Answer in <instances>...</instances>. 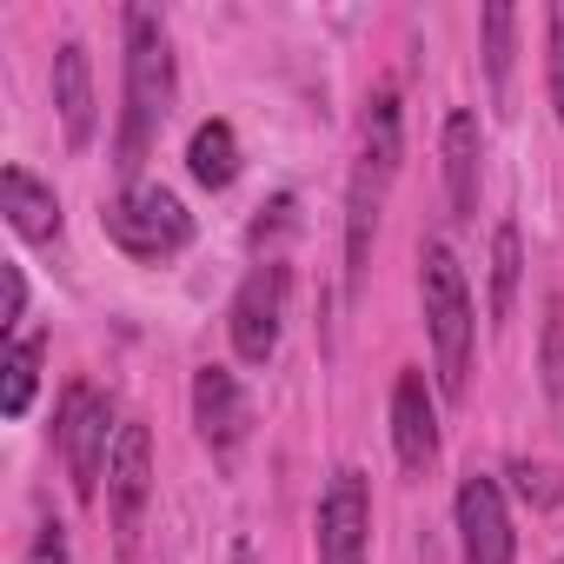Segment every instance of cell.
Returning a JSON list of instances; mask_svg holds the SVG:
<instances>
[{
    "mask_svg": "<svg viewBox=\"0 0 564 564\" xmlns=\"http://www.w3.org/2000/svg\"><path fill=\"white\" fill-rule=\"evenodd\" d=\"M166 107H173V47H166V28L147 8H127V113H120V147H113V166L127 180L147 166V147H153Z\"/></svg>",
    "mask_w": 564,
    "mask_h": 564,
    "instance_id": "6da1fadb",
    "label": "cell"
},
{
    "mask_svg": "<svg viewBox=\"0 0 564 564\" xmlns=\"http://www.w3.org/2000/svg\"><path fill=\"white\" fill-rule=\"evenodd\" d=\"M419 293H425V333H432V352H438V386L458 399L465 366H471V293H465V272H458L452 246H425Z\"/></svg>",
    "mask_w": 564,
    "mask_h": 564,
    "instance_id": "7a4b0ae2",
    "label": "cell"
},
{
    "mask_svg": "<svg viewBox=\"0 0 564 564\" xmlns=\"http://www.w3.org/2000/svg\"><path fill=\"white\" fill-rule=\"evenodd\" d=\"M54 445L67 458V478H74V498L94 505L100 498V471L113 465V445H120V425H113V405L94 392V386H67L61 399V425H54Z\"/></svg>",
    "mask_w": 564,
    "mask_h": 564,
    "instance_id": "3957f363",
    "label": "cell"
},
{
    "mask_svg": "<svg viewBox=\"0 0 564 564\" xmlns=\"http://www.w3.org/2000/svg\"><path fill=\"white\" fill-rule=\"evenodd\" d=\"M100 219H107V239L120 252H133V259H166V252H180L193 239V213L180 206V193L147 186V180H133Z\"/></svg>",
    "mask_w": 564,
    "mask_h": 564,
    "instance_id": "277c9868",
    "label": "cell"
},
{
    "mask_svg": "<svg viewBox=\"0 0 564 564\" xmlns=\"http://www.w3.org/2000/svg\"><path fill=\"white\" fill-rule=\"evenodd\" d=\"M286 286H293V272L265 259L246 272V286L232 293V313H226V333H232V352L246 366H265L279 352V333H286Z\"/></svg>",
    "mask_w": 564,
    "mask_h": 564,
    "instance_id": "5b68a950",
    "label": "cell"
},
{
    "mask_svg": "<svg viewBox=\"0 0 564 564\" xmlns=\"http://www.w3.org/2000/svg\"><path fill=\"white\" fill-rule=\"evenodd\" d=\"M372 544V491L366 471H333L326 498H319V564H366Z\"/></svg>",
    "mask_w": 564,
    "mask_h": 564,
    "instance_id": "8992f818",
    "label": "cell"
},
{
    "mask_svg": "<svg viewBox=\"0 0 564 564\" xmlns=\"http://www.w3.org/2000/svg\"><path fill=\"white\" fill-rule=\"evenodd\" d=\"M458 557L465 564H511V518L498 478L471 471L458 485Z\"/></svg>",
    "mask_w": 564,
    "mask_h": 564,
    "instance_id": "52a82bcc",
    "label": "cell"
},
{
    "mask_svg": "<svg viewBox=\"0 0 564 564\" xmlns=\"http://www.w3.org/2000/svg\"><path fill=\"white\" fill-rule=\"evenodd\" d=\"M107 498H113V524H120V544L133 551L140 538V511L153 498V432L133 419L120 425V445H113V465H107Z\"/></svg>",
    "mask_w": 564,
    "mask_h": 564,
    "instance_id": "ba28073f",
    "label": "cell"
},
{
    "mask_svg": "<svg viewBox=\"0 0 564 564\" xmlns=\"http://www.w3.org/2000/svg\"><path fill=\"white\" fill-rule=\"evenodd\" d=\"M193 425H199V438H206L219 458L246 445L252 405H246V392H239V379H232L226 366H199V372H193Z\"/></svg>",
    "mask_w": 564,
    "mask_h": 564,
    "instance_id": "9c48e42d",
    "label": "cell"
},
{
    "mask_svg": "<svg viewBox=\"0 0 564 564\" xmlns=\"http://www.w3.org/2000/svg\"><path fill=\"white\" fill-rule=\"evenodd\" d=\"M392 445H399V465L405 471H425L438 458V405H432L419 366H405L399 386H392Z\"/></svg>",
    "mask_w": 564,
    "mask_h": 564,
    "instance_id": "30bf717a",
    "label": "cell"
},
{
    "mask_svg": "<svg viewBox=\"0 0 564 564\" xmlns=\"http://www.w3.org/2000/svg\"><path fill=\"white\" fill-rule=\"evenodd\" d=\"M478 160H485L478 113L452 107V113H445V193H452V219H458V226L478 219Z\"/></svg>",
    "mask_w": 564,
    "mask_h": 564,
    "instance_id": "8fae6325",
    "label": "cell"
},
{
    "mask_svg": "<svg viewBox=\"0 0 564 564\" xmlns=\"http://www.w3.org/2000/svg\"><path fill=\"white\" fill-rule=\"evenodd\" d=\"M54 107H61L67 140H74V147H87V140H94V127H100V100H94V61H87V47H80V41H67V47L54 54Z\"/></svg>",
    "mask_w": 564,
    "mask_h": 564,
    "instance_id": "7c38bea8",
    "label": "cell"
},
{
    "mask_svg": "<svg viewBox=\"0 0 564 564\" xmlns=\"http://www.w3.org/2000/svg\"><path fill=\"white\" fill-rule=\"evenodd\" d=\"M0 199H8V226L21 239H61V199L47 180H34L28 166H8L0 173Z\"/></svg>",
    "mask_w": 564,
    "mask_h": 564,
    "instance_id": "4fadbf2b",
    "label": "cell"
},
{
    "mask_svg": "<svg viewBox=\"0 0 564 564\" xmlns=\"http://www.w3.org/2000/svg\"><path fill=\"white\" fill-rule=\"evenodd\" d=\"M186 173H193L206 193H219V186L239 180V133H232V120H199V127H193V140H186Z\"/></svg>",
    "mask_w": 564,
    "mask_h": 564,
    "instance_id": "5bb4252c",
    "label": "cell"
},
{
    "mask_svg": "<svg viewBox=\"0 0 564 564\" xmlns=\"http://www.w3.org/2000/svg\"><path fill=\"white\" fill-rule=\"evenodd\" d=\"M379 173H359L352 180V206H346V286L359 293L366 279V259H372V232H379Z\"/></svg>",
    "mask_w": 564,
    "mask_h": 564,
    "instance_id": "9a60e30c",
    "label": "cell"
},
{
    "mask_svg": "<svg viewBox=\"0 0 564 564\" xmlns=\"http://www.w3.org/2000/svg\"><path fill=\"white\" fill-rule=\"evenodd\" d=\"M399 153H405L399 94H392V87H379V94H372V113H366V173L392 180V173H399Z\"/></svg>",
    "mask_w": 564,
    "mask_h": 564,
    "instance_id": "2e32d148",
    "label": "cell"
},
{
    "mask_svg": "<svg viewBox=\"0 0 564 564\" xmlns=\"http://www.w3.org/2000/svg\"><path fill=\"white\" fill-rule=\"evenodd\" d=\"M41 359H47L41 339H14V346H8V366H0V412H8V419H21V412L34 405V392H41Z\"/></svg>",
    "mask_w": 564,
    "mask_h": 564,
    "instance_id": "e0dca14e",
    "label": "cell"
},
{
    "mask_svg": "<svg viewBox=\"0 0 564 564\" xmlns=\"http://www.w3.org/2000/svg\"><path fill=\"white\" fill-rule=\"evenodd\" d=\"M511 41H518V14L505 0L485 8V74H491V100H511Z\"/></svg>",
    "mask_w": 564,
    "mask_h": 564,
    "instance_id": "ac0fdd59",
    "label": "cell"
},
{
    "mask_svg": "<svg viewBox=\"0 0 564 564\" xmlns=\"http://www.w3.org/2000/svg\"><path fill=\"white\" fill-rule=\"evenodd\" d=\"M518 272H524V239H518V226H498L491 232V319H511Z\"/></svg>",
    "mask_w": 564,
    "mask_h": 564,
    "instance_id": "d6986e66",
    "label": "cell"
},
{
    "mask_svg": "<svg viewBox=\"0 0 564 564\" xmlns=\"http://www.w3.org/2000/svg\"><path fill=\"white\" fill-rule=\"evenodd\" d=\"M538 372H544L551 405H564V300L557 293L544 300V352H538Z\"/></svg>",
    "mask_w": 564,
    "mask_h": 564,
    "instance_id": "ffe728a7",
    "label": "cell"
},
{
    "mask_svg": "<svg viewBox=\"0 0 564 564\" xmlns=\"http://www.w3.org/2000/svg\"><path fill=\"white\" fill-rule=\"evenodd\" d=\"M511 491H518L531 511H551V505L564 498V471H557V465H531V458H518V465H511Z\"/></svg>",
    "mask_w": 564,
    "mask_h": 564,
    "instance_id": "44dd1931",
    "label": "cell"
},
{
    "mask_svg": "<svg viewBox=\"0 0 564 564\" xmlns=\"http://www.w3.org/2000/svg\"><path fill=\"white\" fill-rule=\"evenodd\" d=\"M551 54H544V74H551V113H557V127H564V0L551 8V41H544Z\"/></svg>",
    "mask_w": 564,
    "mask_h": 564,
    "instance_id": "7402d4cb",
    "label": "cell"
},
{
    "mask_svg": "<svg viewBox=\"0 0 564 564\" xmlns=\"http://www.w3.org/2000/svg\"><path fill=\"white\" fill-rule=\"evenodd\" d=\"M28 564H67V524H61V518H41V524H34Z\"/></svg>",
    "mask_w": 564,
    "mask_h": 564,
    "instance_id": "603a6c76",
    "label": "cell"
},
{
    "mask_svg": "<svg viewBox=\"0 0 564 564\" xmlns=\"http://www.w3.org/2000/svg\"><path fill=\"white\" fill-rule=\"evenodd\" d=\"M21 313H28V279L21 265H8V326H21Z\"/></svg>",
    "mask_w": 564,
    "mask_h": 564,
    "instance_id": "cb8c5ba5",
    "label": "cell"
},
{
    "mask_svg": "<svg viewBox=\"0 0 564 564\" xmlns=\"http://www.w3.org/2000/svg\"><path fill=\"white\" fill-rule=\"evenodd\" d=\"M557 564H564V557H557Z\"/></svg>",
    "mask_w": 564,
    "mask_h": 564,
    "instance_id": "d4e9b609",
    "label": "cell"
}]
</instances>
